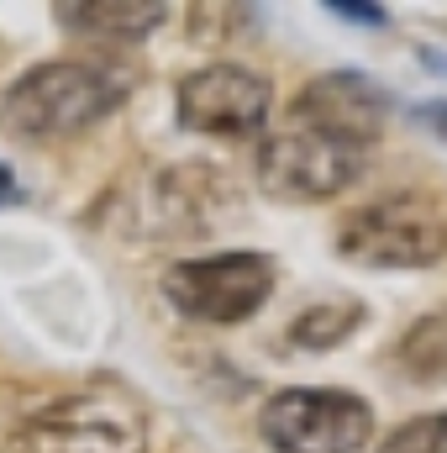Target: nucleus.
Here are the masks:
<instances>
[{
	"instance_id": "14",
	"label": "nucleus",
	"mask_w": 447,
	"mask_h": 453,
	"mask_svg": "<svg viewBox=\"0 0 447 453\" xmlns=\"http://www.w3.org/2000/svg\"><path fill=\"white\" fill-rule=\"evenodd\" d=\"M27 201V190H21V180H16V169L0 158V206H21Z\"/></svg>"
},
{
	"instance_id": "8",
	"label": "nucleus",
	"mask_w": 447,
	"mask_h": 453,
	"mask_svg": "<svg viewBox=\"0 0 447 453\" xmlns=\"http://www.w3.org/2000/svg\"><path fill=\"white\" fill-rule=\"evenodd\" d=\"M384 116H390V96H384L368 74H352V69L316 74V80L295 96V106H290V121H300V127H322V132H337V137L363 142V148H374V142H379Z\"/></svg>"
},
{
	"instance_id": "6",
	"label": "nucleus",
	"mask_w": 447,
	"mask_h": 453,
	"mask_svg": "<svg viewBox=\"0 0 447 453\" xmlns=\"http://www.w3.org/2000/svg\"><path fill=\"white\" fill-rule=\"evenodd\" d=\"M368 164L363 142H347L322 127H279L274 137H263L258 148V185L274 201H327L337 190H347Z\"/></svg>"
},
{
	"instance_id": "7",
	"label": "nucleus",
	"mask_w": 447,
	"mask_h": 453,
	"mask_svg": "<svg viewBox=\"0 0 447 453\" xmlns=\"http://www.w3.org/2000/svg\"><path fill=\"white\" fill-rule=\"evenodd\" d=\"M269 111H274V85L247 64H206L185 74L174 90L179 127L195 137H216V142L258 137L269 127Z\"/></svg>"
},
{
	"instance_id": "5",
	"label": "nucleus",
	"mask_w": 447,
	"mask_h": 453,
	"mask_svg": "<svg viewBox=\"0 0 447 453\" xmlns=\"http://www.w3.org/2000/svg\"><path fill=\"white\" fill-rule=\"evenodd\" d=\"M21 453H148V417L116 390H80L37 406L21 433Z\"/></svg>"
},
{
	"instance_id": "11",
	"label": "nucleus",
	"mask_w": 447,
	"mask_h": 453,
	"mask_svg": "<svg viewBox=\"0 0 447 453\" xmlns=\"http://www.w3.org/2000/svg\"><path fill=\"white\" fill-rule=\"evenodd\" d=\"M363 322V306L358 301H342V306H311V311H300L295 317V327H290V342L295 348H332V342H342L352 327Z\"/></svg>"
},
{
	"instance_id": "9",
	"label": "nucleus",
	"mask_w": 447,
	"mask_h": 453,
	"mask_svg": "<svg viewBox=\"0 0 447 453\" xmlns=\"http://www.w3.org/2000/svg\"><path fill=\"white\" fill-rule=\"evenodd\" d=\"M53 16L80 37L137 42V37H148L169 21V5H158V0H80V5L64 0V5H53Z\"/></svg>"
},
{
	"instance_id": "12",
	"label": "nucleus",
	"mask_w": 447,
	"mask_h": 453,
	"mask_svg": "<svg viewBox=\"0 0 447 453\" xmlns=\"http://www.w3.org/2000/svg\"><path fill=\"white\" fill-rule=\"evenodd\" d=\"M374 453H447V411H427L400 422Z\"/></svg>"
},
{
	"instance_id": "1",
	"label": "nucleus",
	"mask_w": 447,
	"mask_h": 453,
	"mask_svg": "<svg viewBox=\"0 0 447 453\" xmlns=\"http://www.w3.org/2000/svg\"><path fill=\"white\" fill-rule=\"evenodd\" d=\"M126 74L101 58H48L5 85L0 127L27 142H58L101 127L126 101Z\"/></svg>"
},
{
	"instance_id": "3",
	"label": "nucleus",
	"mask_w": 447,
	"mask_h": 453,
	"mask_svg": "<svg viewBox=\"0 0 447 453\" xmlns=\"http://www.w3.org/2000/svg\"><path fill=\"white\" fill-rule=\"evenodd\" d=\"M158 290H163V301L185 322L237 327V322H247L274 296V258L269 253H253V248L206 253V258H179V264L163 269Z\"/></svg>"
},
{
	"instance_id": "13",
	"label": "nucleus",
	"mask_w": 447,
	"mask_h": 453,
	"mask_svg": "<svg viewBox=\"0 0 447 453\" xmlns=\"http://www.w3.org/2000/svg\"><path fill=\"white\" fill-rule=\"evenodd\" d=\"M322 11H327V16H342V21H352V27H384V21H390L384 5H368V0H327Z\"/></svg>"
},
{
	"instance_id": "4",
	"label": "nucleus",
	"mask_w": 447,
	"mask_h": 453,
	"mask_svg": "<svg viewBox=\"0 0 447 453\" xmlns=\"http://www.w3.org/2000/svg\"><path fill=\"white\" fill-rule=\"evenodd\" d=\"M258 433L274 453H363L374 438V406L332 385H290L263 401Z\"/></svg>"
},
{
	"instance_id": "10",
	"label": "nucleus",
	"mask_w": 447,
	"mask_h": 453,
	"mask_svg": "<svg viewBox=\"0 0 447 453\" xmlns=\"http://www.w3.org/2000/svg\"><path fill=\"white\" fill-rule=\"evenodd\" d=\"M400 364H405V374L421 380V385H447V311L421 317V322L405 333Z\"/></svg>"
},
{
	"instance_id": "15",
	"label": "nucleus",
	"mask_w": 447,
	"mask_h": 453,
	"mask_svg": "<svg viewBox=\"0 0 447 453\" xmlns=\"http://www.w3.org/2000/svg\"><path fill=\"white\" fill-rule=\"evenodd\" d=\"M416 116L432 127V132H443L447 137V101H432V106H416Z\"/></svg>"
},
{
	"instance_id": "2",
	"label": "nucleus",
	"mask_w": 447,
	"mask_h": 453,
	"mask_svg": "<svg viewBox=\"0 0 447 453\" xmlns=\"http://www.w3.org/2000/svg\"><path fill=\"white\" fill-rule=\"evenodd\" d=\"M337 253L363 269H427L447 258V206L421 190L363 201L337 222Z\"/></svg>"
}]
</instances>
